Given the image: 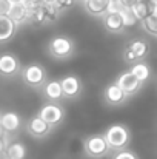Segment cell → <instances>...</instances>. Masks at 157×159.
Here are the masks:
<instances>
[{
    "instance_id": "1",
    "label": "cell",
    "mask_w": 157,
    "mask_h": 159,
    "mask_svg": "<svg viewBox=\"0 0 157 159\" xmlns=\"http://www.w3.org/2000/svg\"><path fill=\"white\" fill-rule=\"evenodd\" d=\"M105 138L108 141V145L112 152H119L123 148H128L131 142V131L123 124H112L105 130Z\"/></svg>"
},
{
    "instance_id": "2",
    "label": "cell",
    "mask_w": 157,
    "mask_h": 159,
    "mask_svg": "<svg viewBox=\"0 0 157 159\" xmlns=\"http://www.w3.org/2000/svg\"><path fill=\"white\" fill-rule=\"evenodd\" d=\"M20 76H22L23 84H26L29 88H34V90L43 88V85L48 82L46 70L39 63H29V65L23 66Z\"/></svg>"
},
{
    "instance_id": "3",
    "label": "cell",
    "mask_w": 157,
    "mask_h": 159,
    "mask_svg": "<svg viewBox=\"0 0 157 159\" xmlns=\"http://www.w3.org/2000/svg\"><path fill=\"white\" fill-rule=\"evenodd\" d=\"M74 51H76V43L68 36H55L48 43L50 56L54 59H59V60L69 59L74 54Z\"/></svg>"
},
{
    "instance_id": "4",
    "label": "cell",
    "mask_w": 157,
    "mask_h": 159,
    "mask_svg": "<svg viewBox=\"0 0 157 159\" xmlns=\"http://www.w3.org/2000/svg\"><path fill=\"white\" fill-rule=\"evenodd\" d=\"M83 147H85V153L93 159L105 158L111 150L105 134H91V136H88L85 139Z\"/></svg>"
},
{
    "instance_id": "5",
    "label": "cell",
    "mask_w": 157,
    "mask_h": 159,
    "mask_svg": "<svg viewBox=\"0 0 157 159\" xmlns=\"http://www.w3.org/2000/svg\"><path fill=\"white\" fill-rule=\"evenodd\" d=\"M37 114H39L43 120H46L52 128H55L57 125H60V124L63 122V119H65V116H66V111H65L63 107L55 104V102H48V104L42 105V108L39 110Z\"/></svg>"
},
{
    "instance_id": "6",
    "label": "cell",
    "mask_w": 157,
    "mask_h": 159,
    "mask_svg": "<svg viewBox=\"0 0 157 159\" xmlns=\"http://www.w3.org/2000/svg\"><path fill=\"white\" fill-rule=\"evenodd\" d=\"M148 53H150V45L145 40L137 39V40L129 42V45L123 50V59L125 62L134 63V62L143 60L148 56Z\"/></svg>"
},
{
    "instance_id": "7",
    "label": "cell",
    "mask_w": 157,
    "mask_h": 159,
    "mask_svg": "<svg viewBox=\"0 0 157 159\" xmlns=\"http://www.w3.org/2000/svg\"><path fill=\"white\" fill-rule=\"evenodd\" d=\"M22 73V65L17 56L11 53L0 54V76L5 79H12Z\"/></svg>"
},
{
    "instance_id": "8",
    "label": "cell",
    "mask_w": 157,
    "mask_h": 159,
    "mask_svg": "<svg viewBox=\"0 0 157 159\" xmlns=\"http://www.w3.org/2000/svg\"><path fill=\"white\" fill-rule=\"evenodd\" d=\"M26 131L29 133V136L36 139H43L52 131V127L46 120H43L39 114H36L26 122Z\"/></svg>"
},
{
    "instance_id": "9",
    "label": "cell",
    "mask_w": 157,
    "mask_h": 159,
    "mask_svg": "<svg viewBox=\"0 0 157 159\" xmlns=\"http://www.w3.org/2000/svg\"><path fill=\"white\" fill-rule=\"evenodd\" d=\"M103 99L109 107H120L129 99V96H128L116 82H112V84H108V85L105 87Z\"/></svg>"
},
{
    "instance_id": "10",
    "label": "cell",
    "mask_w": 157,
    "mask_h": 159,
    "mask_svg": "<svg viewBox=\"0 0 157 159\" xmlns=\"http://www.w3.org/2000/svg\"><path fill=\"white\" fill-rule=\"evenodd\" d=\"M116 84L131 98V96H136L140 90H142V87H143V84L131 73V71H125V73H122L119 77H117V80H116Z\"/></svg>"
},
{
    "instance_id": "11",
    "label": "cell",
    "mask_w": 157,
    "mask_h": 159,
    "mask_svg": "<svg viewBox=\"0 0 157 159\" xmlns=\"http://www.w3.org/2000/svg\"><path fill=\"white\" fill-rule=\"evenodd\" d=\"M60 84H62V90H63V96L65 98L74 99V98H79L82 94L83 85H82V82H80V79L77 76L68 74V76L60 79Z\"/></svg>"
},
{
    "instance_id": "12",
    "label": "cell",
    "mask_w": 157,
    "mask_h": 159,
    "mask_svg": "<svg viewBox=\"0 0 157 159\" xmlns=\"http://www.w3.org/2000/svg\"><path fill=\"white\" fill-rule=\"evenodd\" d=\"M102 19H103L105 30L112 34H119L125 30V23H123V17L120 11H108Z\"/></svg>"
},
{
    "instance_id": "13",
    "label": "cell",
    "mask_w": 157,
    "mask_h": 159,
    "mask_svg": "<svg viewBox=\"0 0 157 159\" xmlns=\"http://www.w3.org/2000/svg\"><path fill=\"white\" fill-rule=\"evenodd\" d=\"M0 125L8 134H14L22 128V117L15 111L0 113Z\"/></svg>"
},
{
    "instance_id": "14",
    "label": "cell",
    "mask_w": 157,
    "mask_h": 159,
    "mask_svg": "<svg viewBox=\"0 0 157 159\" xmlns=\"http://www.w3.org/2000/svg\"><path fill=\"white\" fill-rule=\"evenodd\" d=\"M17 23L6 14H0V43L11 40L17 31Z\"/></svg>"
},
{
    "instance_id": "15",
    "label": "cell",
    "mask_w": 157,
    "mask_h": 159,
    "mask_svg": "<svg viewBox=\"0 0 157 159\" xmlns=\"http://www.w3.org/2000/svg\"><path fill=\"white\" fill-rule=\"evenodd\" d=\"M8 16H9V17L17 23V26H19V25H22V23L29 22V8L26 6L25 0H23V2H19V3H12V6H11Z\"/></svg>"
},
{
    "instance_id": "16",
    "label": "cell",
    "mask_w": 157,
    "mask_h": 159,
    "mask_svg": "<svg viewBox=\"0 0 157 159\" xmlns=\"http://www.w3.org/2000/svg\"><path fill=\"white\" fill-rule=\"evenodd\" d=\"M42 91H43L45 98H46L48 101H51V102H57V101H60L62 98H65V96H63V90H62L60 80H48V82L43 85Z\"/></svg>"
},
{
    "instance_id": "17",
    "label": "cell",
    "mask_w": 157,
    "mask_h": 159,
    "mask_svg": "<svg viewBox=\"0 0 157 159\" xmlns=\"http://www.w3.org/2000/svg\"><path fill=\"white\" fill-rule=\"evenodd\" d=\"M85 11L94 17H103L109 9V5L102 0H83Z\"/></svg>"
},
{
    "instance_id": "18",
    "label": "cell",
    "mask_w": 157,
    "mask_h": 159,
    "mask_svg": "<svg viewBox=\"0 0 157 159\" xmlns=\"http://www.w3.org/2000/svg\"><path fill=\"white\" fill-rule=\"evenodd\" d=\"M129 71L142 82V84H146L150 79H151V68L146 62L143 60H139V62H134L133 66L129 68Z\"/></svg>"
},
{
    "instance_id": "19",
    "label": "cell",
    "mask_w": 157,
    "mask_h": 159,
    "mask_svg": "<svg viewBox=\"0 0 157 159\" xmlns=\"http://www.w3.org/2000/svg\"><path fill=\"white\" fill-rule=\"evenodd\" d=\"M131 9H133L134 16L137 17V20L142 22V20L146 19L150 14H153V11H154V3H153L151 0H148V2H136V3L131 6Z\"/></svg>"
},
{
    "instance_id": "20",
    "label": "cell",
    "mask_w": 157,
    "mask_h": 159,
    "mask_svg": "<svg viewBox=\"0 0 157 159\" xmlns=\"http://www.w3.org/2000/svg\"><path fill=\"white\" fill-rule=\"evenodd\" d=\"M26 158V147L22 142H9L5 159H25Z\"/></svg>"
},
{
    "instance_id": "21",
    "label": "cell",
    "mask_w": 157,
    "mask_h": 159,
    "mask_svg": "<svg viewBox=\"0 0 157 159\" xmlns=\"http://www.w3.org/2000/svg\"><path fill=\"white\" fill-rule=\"evenodd\" d=\"M142 28H143L148 34L157 36V12L150 14L146 19L142 20Z\"/></svg>"
},
{
    "instance_id": "22",
    "label": "cell",
    "mask_w": 157,
    "mask_h": 159,
    "mask_svg": "<svg viewBox=\"0 0 157 159\" xmlns=\"http://www.w3.org/2000/svg\"><path fill=\"white\" fill-rule=\"evenodd\" d=\"M120 14H122V17H123L125 28L134 26V25L139 22V20H137V17L134 16V12H133V9H131V8H125V6H122V8H120Z\"/></svg>"
},
{
    "instance_id": "23",
    "label": "cell",
    "mask_w": 157,
    "mask_h": 159,
    "mask_svg": "<svg viewBox=\"0 0 157 159\" xmlns=\"http://www.w3.org/2000/svg\"><path fill=\"white\" fill-rule=\"evenodd\" d=\"M50 5L54 6L60 14L66 9H69L72 5H74V0H50Z\"/></svg>"
},
{
    "instance_id": "24",
    "label": "cell",
    "mask_w": 157,
    "mask_h": 159,
    "mask_svg": "<svg viewBox=\"0 0 157 159\" xmlns=\"http://www.w3.org/2000/svg\"><path fill=\"white\" fill-rule=\"evenodd\" d=\"M111 159H140V158H139V155L136 152H133L129 148H123V150L116 152Z\"/></svg>"
},
{
    "instance_id": "25",
    "label": "cell",
    "mask_w": 157,
    "mask_h": 159,
    "mask_svg": "<svg viewBox=\"0 0 157 159\" xmlns=\"http://www.w3.org/2000/svg\"><path fill=\"white\" fill-rule=\"evenodd\" d=\"M48 2H50V0H25L26 6L29 8V16H31V12H33V11H36V9H40V8L46 6V5H48Z\"/></svg>"
},
{
    "instance_id": "26",
    "label": "cell",
    "mask_w": 157,
    "mask_h": 159,
    "mask_svg": "<svg viewBox=\"0 0 157 159\" xmlns=\"http://www.w3.org/2000/svg\"><path fill=\"white\" fill-rule=\"evenodd\" d=\"M9 134H6L5 138H0V158H5V153H6V148L9 145V139H8Z\"/></svg>"
},
{
    "instance_id": "27",
    "label": "cell",
    "mask_w": 157,
    "mask_h": 159,
    "mask_svg": "<svg viewBox=\"0 0 157 159\" xmlns=\"http://www.w3.org/2000/svg\"><path fill=\"white\" fill-rule=\"evenodd\" d=\"M12 3L9 0H0V14H9V9H11Z\"/></svg>"
},
{
    "instance_id": "28",
    "label": "cell",
    "mask_w": 157,
    "mask_h": 159,
    "mask_svg": "<svg viewBox=\"0 0 157 159\" xmlns=\"http://www.w3.org/2000/svg\"><path fill=\"white\" fill-rule=\"evenodd\" d=\"M116 2H117V3L120 5V6H125V8H131V6H133V5H134V3H136L137 0H116Z\"/></svg>"
},
{
    "instance_id": "29",
    "label": "cell",
    "mask_w": 157,
    "mask_h": 159,
    "mask_svg": "<svg viewBox=\"0 0 157 159\" xmlns=\"http://www.w3.org/2000/svg\"><path fill=\"white\" fill-rule=\"evenodd\" d=\"M6 134H8V133H6V131H5V130H3V127H2V125H0V138H5V136H6Z\"/></svg>"
},
{
    "instance_id": "30",
    "label": "cell",
    "mask_w": 157,
    "mask_h": 159,
    "mask_svg": "<svg viewBox=\"0 0 157 159\" xmlns=\"http://www.w3.org/2000/svg\"><path fill=\"white\" fill-rule=\"evenodd\" d=\"M102 2H105V3H108V5H111V3H112L114 0H102Z\"/></svg>"
},
{
    "instance_id": "31",
    "label": "cell",
    "mask_w": 157,
    "mask_h": 159,
    "mask_svg": "<svg viewBox=\"0 0 157 159\" xmlns=\"http://www.w3.org/2000/svg\"><path fill=\"white\" fill-rule=\"evenodd\" d=\"M11 3H19V2H23V0H9Z\"/></svg>"
},
{
    "instance_id": "32",
    "label": "cell",
    "mask_w": 157,
    "mask_h": 159,
    "mask_svg": "<svg viewBox=\"0 0 157 159\" xmlns=\"http://www.w3.org/2000/svg\"><path fill=\"white\" fill-rule=\"evenodd\" d=\"M137 2H148V0H137Z\"/></svg>"
},
{
    "instance_id": "33",
    "label": "cell",
    "mask_w": 157,
    "mask_h": 159,
    "mask_svg": "<svg viewBox=\"0 0 157 159\" xmlns=\"http://www.w3.org/2000/svg\"><path fill=\"white\" fill-rule=\"evenodd\" d=\"M0 159H5V158H0Z\"/></svg>"
}]
</instances>
